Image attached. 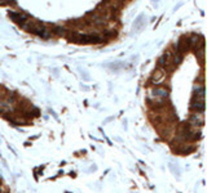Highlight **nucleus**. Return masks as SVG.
Returning a JSON list of instances; mask_svg holds the SVG:
<instances>
[{
  "label": "nucleus",
  "instance_id": "obj_1",
  "mask_svg": "<svg viewBox=\"0 0 207 193\" xmlns=\"http://www.w3.org/2000/svg\"><path fill=\"white\" fill-rule=\"evenodd\" d=\"M189 122L193 125L194 128H199V126H202V125L204 124L202 112H197L195 115H192V116H190V120H189Z\"/></svg>",
  "mask_w": 207,
  "mask_h": 193
},
{
  "label": "nucleus",
  "instance_id": "obj_2",
  "mask_svg": "<svg viewBox=\"0 0 207 193\" xmlns=\"http://www.w3.org/2000/svg\"><path fill=\"white\" fill-rule=\"evenodd\" d=\"M9 16H11V18L13 19L14 22H17L18 25H21V26H25L26 25V21H27V16H25L23 13H9Z\"/></svg>",
  "mask_w": 207,
  "mask_h": 193
},
{
  "label": "nucleus",
  "instance_id": "obj_3",
  "mask_svg": "<svg viewBox=\"0 0 207 193\" xmlns=\"http://www.w3.org/2000/svg\"><path fill=\"white\" fill-rule=\"evenodd\" d=\"M163 79H164V72L162 70H157L155 73H154V76H153V81L155 84H159V82L163 81Z\"/></svg>",
  "mask_w": 207,
  "mask_h": 193
},
{
  "label": "nucleus",
  "instance_id": "obj_4",
  "mask_svg": "<svg viewBox=\"0 0 207 193\" xmlns=\"http://www.w3.org/2000/svg\"><path fill=\"white\" fill-rule=\"evenodd\" d=\"M153 95L158 96V98H166V96L168 95V92H167L166 89L159 88V89H154V90H153Z\"/></svg>",
  "mask_w": 207,
  "mask_h": 193
}]
</instances>
